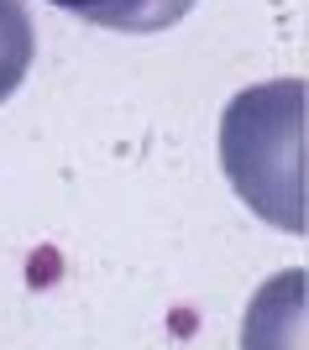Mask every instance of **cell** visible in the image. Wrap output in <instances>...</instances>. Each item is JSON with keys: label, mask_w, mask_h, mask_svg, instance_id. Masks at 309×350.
Returning <instances> with one entry per match:
<instances>
[{"label": "cell", "mask_w": 309, "mask_h": 350, "mask_svg": "<svg viewBox=\"0 0 309 350\" xmlns=\"http://www.w3.org/2000/svg\"><path fill=\"white\" fill-rule=\"evenodd\" d=\"M247 350H304V272H283L251 298Z\"/></svg>", "instance_id": "cell-2"}, {"label": "cell", "mask_w": 309, "mask_h": 350, "mask_svg": "<svg viewBox=\"0 0 309 350\" xmlns=\"http://www.w3.org/2000/svg\"><path fill=\"white\" fill-rule=\"evenodd\" d=\"M32 53H37V31H32L27 5L21 0H0V105L21 89V79L32 68Z\"/></svg>", "instance_id": "cell-4"}, {"label": "cell", "mask_w": 309, "mask_h": 350, "mask_svg": "<svg viewBox=\"0 0 309 350\" xmlns=\"http://www.w3.org/2000/svg\"><path fill=\"white\" fill-rule=\"evenodd\" d=\"M299 116H304V84L278 79L236 94L221 126V157L231 183L251 209L283 230L304 225L299 209Z\"/></svg>", "instance_id": "cell-1"}, {"label": "cell", "mask_w": 309, "mask_h": 350, "mask_svg": "<svg viewBox=\"0 0 309 350\" xmlns=\"http://www.w3.org/2000/svg\"><path fill=\"white\" fill-rule=\"evenodd\" d=\"M105 31H162L194 11V0H47Z\"/></svg>", "instance_id": "cell-3"}]
</instances>
